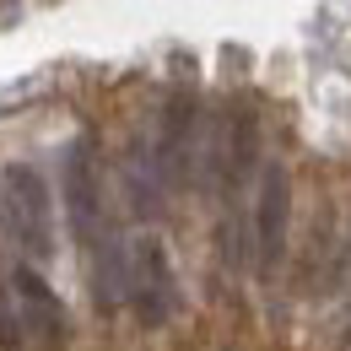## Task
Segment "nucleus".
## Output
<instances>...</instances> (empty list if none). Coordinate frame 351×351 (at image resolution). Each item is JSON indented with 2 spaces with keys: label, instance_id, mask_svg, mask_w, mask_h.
<instances>
[{
  "label": "nucleus",
  "instance_id": "20e7f679",
  "mask_svg": "<svg viewBox=\"0 0 351 351\" xmlns=\"http://www.w3.org/2000/svg\"><path fill=\"white\" fill-rule=\"evenodd\" d=\"M65 211H71L76 243L92 249L97 227H103V184H97V162H92V141H76L65 157Z\"/></svg>",
  "mask_w": 351,
  "mask_h": 351
},
{
  "label": "nucleus",
  "instance_id": "f03ea898",
  "mask_svg": "<svg viewBox=\"0 0 351 351\" xmlns=\"http://www.w3.org/2000/svg\"><path fill=\"white\" fill-rule=\"evenodd\" d=\"M125 298L135 303V319L141 324H162L173 313L178 292H173V270H168V254L157 238H135L130 254H125Z\"/></svg>",
  "mask_w": 351,
  "mask_h": 351
},
{
  "label": "nucleus",
  "instance_id": "f257e3e1",
  "mask_svg": "<svg viewBox=\"0 0 351 351\" xmlns=\"http://www.w3.org/2000/svg\"><path fill=\"white\" fill-rule=\"evenodd\" d=\"M0 195H5V227L22 243V254L33 265H44L54 254V200L49 184L33 162H11L0 173Z\"/></svg>",
  "mask_w": 351,
  "mask_h": 351
},
{
  "label": "nucleus",
  "instance_id": "423d86ee",
  "mask_svg": "<svg viewBox=\"0 0 351 351\" xmlns=\"http://www.w3.org/2000/svg\"><path fill=\"white\" fill-rule=\"evenodd\" d=\"M254 114L249 108H232L227 119H221V135L217 146H211V173H217L221 189H238L243 173H249V162H254Z\"/></svg>",
  "mask_w": 351,
  "mask_h": 351
},
{
  "label": "nucleus",
  "instance_id": "39448f33",
  "mask_svg": "<svg viewBox=\"0 0 351 351\" xmlns=\"http://www.w3.org/2000/svg\"><path fill=\"white\" fill-rule=\"evenodd\" d=\"M287 211H292V178L281 162H265L260 200H254V243H260V270H276L287 249Z\"/></svg>",
  "mask_w": 351,
  "mask_h": 351
},
{
  "label": "nucleus",
  "instance_id": "7ed1b4c3",
  "mask_svg": "<svg viewBox=\"0 0 351 351\" xmlns=\"http://www.w3.org/2000/svg\"><path fill=\"white\" fill-rule=\"evenodd\" d=\"M11 303H16V324L38 346H65L71 319H65V303L54 298V287L38 276V265H16L11 270Z\"/></svg>",
  "mask_w": 351,
  "mask_h": 351
}]
</instances>
